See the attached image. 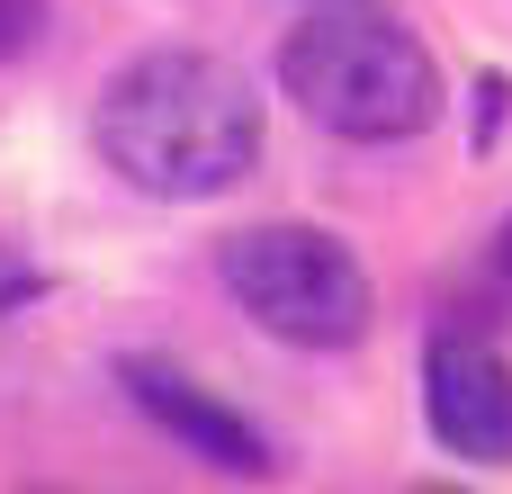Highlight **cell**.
<instances>
[{"instance_id": "cell-8", "label": "cell", "mask_w": 512, "mask_h": 494, "mask_svg": "<svg viewBox=\"0 0 512 494\" xmlns=\"http://www.w3.org/2000/svg\"><path fill=\"white\" fill-rule=\"evenodd\" d=\"M495 270H504V279H512V225H504V234H495Z\"/></svg>"}, {"instance_id": "cell-7", "label": "cell", "mask_w": 512, "mask_h": 494, "mask_svg": "<svg viewBox=\"0 0 512 494\" xmlns=\"http://www.w3.org/2000/svg\"><path fill=\"white\" fill-rule=\"evenodd\" d=\"M18 297H36V270H18V261L0 252V306H18Z\"/></svg>"}, {"instance_id": "cell-5", "label": "cell", "mask_w": 512, "mask_h": 494, "mask_svg": "<svg viewBox=\"0 0 512 494\" xmlns=\"http://www.w3.org/2000/svg\"><path fill=\"white\" fill-rule=\"evenodd\" d=\"M117 387L189 450V459H207V468H225V477H261L270 468V441L234 414V405H216L207 387H189V378H171L162 360H117Z\"/></svg>"}, {"instance_id": "cell-4", "label": "cell", "mask_w": 512, "mask_h": 494, "mask_svg": "<svg viewBox=\"0 0 512 494\" xmlns=\"http://www.w3.org/2000/svg\"><path fill=\"white\" fill-rule=\"evenodd\" d=\"M423 414L450 459L512 468V360L477 333H441L423 360Z\"/></svg>"}, {"instance_id": "cell-1", "label": "cell", "mask_w": 512, "mask_h": 494, "mask_svg": "<svg viewBox=\"0 0 512 494\" xmlns=\"http://www.w3.org/2000/svg\"><path fill=\"white\" fill-rule=\"evenodd\" d=\"M99 153L126 189L144 198H225L252 153H261V99L225 54H135L108 90H99Z\"/></svg>"}, {"instance_id": "cell-2", "label": "cell", "mask_w": 512, "mask_h": 494, "mask_svg": "<svg viewBox=\"0 0 512 494\" xmlns=\"http://www.w3.org/2000/svg\"><path fill=\"white\" fill-rule=\"evenodd\" d=\"M279 90L342 144H405L441 117L432 45L360 0H315L279 45Z\"/></svg>"}, {"instance_id": "cell-3", "label": "cell", "mask_w": 512, "mask_h": 494, "mask_svg": "<svg viewBox=\"0 0 512 494\" xmlns=\"http://www.w3.org/2000/svg\"><path fill=\"white\" fill-rule=\"evenodd\" d=\"M216 279H225V297L261 333H279L297 351H351L369 333V315H378L369 270L351 261V243H333L315 225H252V234H234L216 252Z\"/></svg>"}, {"instance_id": "cell-6", "label": "cell", "mask_w": 512, "mask_h": 494, "mask_svg": "<svg viewBox=\"0 0 512 494\" xmlns=\"http://www.w3.org/2000/svg\"><path fill=\"white\" fill-rule=\"evenodd\" d=\"M36 36H45V0H0V63L36 54Z\"/></svg>"}]
</instances>
